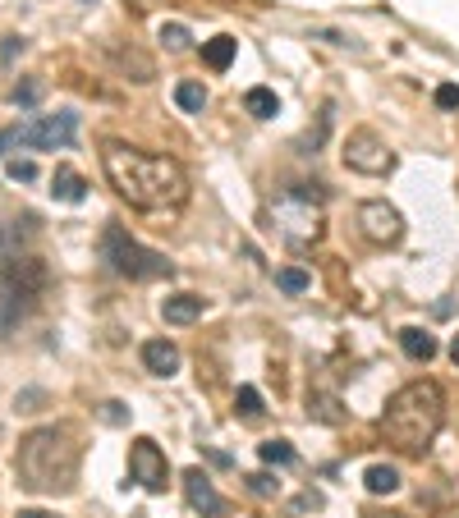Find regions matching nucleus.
<instances>
[{"label":"nucleus","mask_w":459,"mask_h":518,"mask_svg":"<svg viewBox=\"0 0 459 518\" xmlns=\"http://www.w3.org/2000/svg\"><path fill=\"white\" fill-rule=\"evenodd\" d=\"M101 170H106L110 188L138 212H179L188 203V175L175 156L143 151L129 142H106Z\"/></svg>","instance_id":"obj_1"},{"label":"nucleus","mask_w":459,"mask_h":518,"mask_svg":"<svg viewBox=\"0 0 459 518\" xmlns=\"http://www.w3.org/2000/svg\"><path fill=\"white\" fill-rule=\"evenodd\" d=\"M79 463H83V445L74 427H37L19 441L14 468H19V487H28L32 496H65L79 482Z\"/></svg>","instance_id":"obj_2"},{"label":"nucleus","mask_w":459,"mask_h":518,"mask_svg":"<svg viewBox=\"0 0 459 518\" xmlns=\"http://www.w3.org/2000/svg\"><path fill=\"white\" fill-rule=\"evenodd\" d=\"M441 422H446V390L437 381H428V376L400 385L386 400V418H381L386 441L395 450H404V454H428Z\"/></svg>","instance_id":"obj_3"},{"label":"nucleus","mask_w":459,"mask_h":518,"mask_svg":"<svg viewBox=\"0 0 459 518\" xmlns=\"http://www.w3.org/2000/svg\"><path fill=\"white\" fill-rule=\"evenodd\" d=\"M51 271L42 257H5V271H0V331H10L19 316L47 294Z\"/></svg>","instance_id":"obj_4"},{"label":"nucleus","mask_w":459,"mask_h":518,"mask_svg":"<svg viewBox=\"0 0 459 518\" xmlns=\"http://www.w3.org/2000/svg\"><path fill=\"white\" fill-rule=\"evenodd\" d=\"M266 212H272V220H276V229H281V238L290 248H308V244L322 238V225H326L322 197H313L308 188H290V193L272 197Z\"/></svg>","instance_id":"obj_5"},{"label":"nucleus","mask_w":459,"mask_h":518,"mask_svg":"<svg viewBox=\"0 0 459 518\" xmlns=\"http://www.w3.org/2000/svg\"><path fill=\"white\" fill-rule=\"evenodd\" d=\"M101 262L115 275H125V281H161V275H175V266L161 253L143 248L138 238H129V229H120V225L101 229Z\"/></svg>","instance_id":"obj_6"},{"label":"nucleus","mask_w":459,"mask_h":518,"mask_svg":"<svg viewBox=\"0 0 459 518\" xmlns=\"http://www.w3.org/2000/svg\"><path fill=\"white\" fill-rule=\"evenodd\" d=\"M79 138V115L74 110H60V115H37L28 125H19V147H32V151H65Z\"/></svg>","instance_id":"obj_7"},{"label":"nucleus","mask_w":459,"mask_h":518,"mask_svg":"<svg viewBox=\"0 0 459 518\" xmlns=\"http://www.w3.org/2000/svg\"><path fill=\"white\" fill-rule=\"evenodd\" d=\"M344 166H350L354 175H391L395 170V151L386 147V138L372 134V129H354L350 138H344Z\"/></svg>","instance_id":"obj_8"},{"label":"nucleus","mask_w":459,"mask_h":518,"mask_svg":"<svg viewBox=\"0 0 459 518\" xmlns=\"http://www.w3.org/2000/svg\"><path fill=\"white\" fill-rule=\"evenodd\" d=\"M129 477L147 496H161L170 487V463H166L161 445L152 441V436H138V441L129 445Z\"/></svg>","instance_id":"obj_9"},{"label":"nucleus","mask_w":459,"mask_h":518,"mask_svg":"<svg viewBox=\"0 0 459 518\" xmlns=\"http://www.w3.org/2000/svg\"><path fill=\"white\" fill-rule=\"evenodd\" d=\"M359 229L372 238V244H400L404 238V216L391 207V203H381V197H372V203L359 207Z\"/></svg>","instance_id":"obj_10"},{"label":"nucleus","mask_w":459,"mask_h":518,"mask_svg":"<svg viewBox=\"0 0 459 518\" xmlns=\"http://www.w3.org/2000/svg\"><path fill=\"white\" fill-rule=\"evenodd\" d=\"M184 496H188V505H194L203 518H221V514H225V500L216 496L212 477H207L203 468H188V472H184Z\"/></svg>","instance_id":"obj_11"},{"label":"nucleus","mask_w":459,"mask_h":518,"mask_svg":"<svg viewBox=\"0 0 459 518\" xmlns=\"http://www.w3.org/2000/svg\"><path fill=\"white\" fill-rule=\"evenodd\" d=\"M143 367L152 376H175L179 372V349L170 340H147L143 344Z\"/></svg>","instance_id":"obj_12"},{"label":"nucleus","mask_w":459,"mask_h":518,"mask_svg":"<svg viewBox=\"0 0 459 518\" xmlns=\"http://www.w3.org/2000/svg\"><path fill=\"white\" fill-rule=\"evenodd\" d=\"M51 193L60 197V203L79 207L83 197H88V184H83V175L74 170V166H56V175H51Z\"/></svg>","instance_id":"obj_13"},{"label":"nucleus","mask_w":459,"mask_h":518,"mask_svg":"<svg viewBox=\"0 0 459 518\" xmlns=\"http://www.w3.org/2000/svg\"><path fill=\"white\" fill-rule=\"evenodd\" d=\"M400 349L413 358V363H432V358H437V335L423 331V326H404L400 331Z\"/></svg>","instance_id":"obj_14"},{"label":"nucleus","mask_w":459,"mask_h":518,"mask_svg":"<svg viewBox=\"0 0 459 518\" xmlns=\"http://www.w3.org/2000/svg\"><path fill=\"white\" fill-rule=\"evenodd\" d=\"M161 316L170 326H188V322H198V316H203V298L198 294H175V298L161 303Z\"/></svg>","instance_id":"obj_15"},{"label":"nucleus","mask_w":459,"mask_h":518,"mask_svg":"<svg viewBox=\"0 0 459 518\" xmlns=\"http://www.w3.org/2000/svg\"><path fill=\"white\" fill-rule=\"evenodd\" d=\"M235 51H239V42H235V37H212V42H203V60L221 73V69H230V65H235Z\"/></svg>","instance_id":"obj_16"},{"label":"nucleus","mask_w":459,"mask_h":518,"mask_svg":"<svg viewBox=\"0 0 459 518\" xmlns=\"http://www.w3.org/2000/svg\"><path fill=\"white\" fill-rule=\"evenodd\" d=\"M363 482H368L372 496H395V491H400V468H391V463H372V468L363 472Z\"/></svg>","instance_id":"obj_17"},{"label":"nucleus","mask_w":459,"mask_h":518,"mask_svg":"<svg viewBox=\"0 0 459 518\" xmlns=\"http://www.w3.org/2000/svg\"><path fill=\"white\" fill-rule=\"evenodd\" d=\"M308 418H317V422H326V427L344 422L340 400H335V394H326V390H313V394H308Z\"/></svg>","instance_id":"obj_18"},{"label":"nucleus","mask_w":459,"mask_h":518,"mask_svg":"<svg viewBox=\"0 0 459 518\" xmlns=\"http://www.w3.org/2000/svg\"><path fill=\"white\" fill-rule=\"evenodd\" d=\"M175 106L188 110V115H203V106H207V88L194 83V78H184V83H175Z\"/></svg>","instance_id":"obj_19"},{"label":"nucleus","mask_w":459,"mask_h":518,"mask_svg":"<svg viewBox=\"0 0 459 518\" xmlns=\"http://www.w3.org/2000/svg\"><path fill=\"white\" fill-rule=\"evenodd\" d=\"M244 106H248V115H253V119H272V115L281 110V101H276V92H272V88H248Z\"/></svg>","instance_id":"obj_20"},{"label":"nucleus","mask_w":459,"mask_h":518,"mask_svg":"<svg viewBox=\"0 0 459 518\" xmlns=\"http://www.w3.org/2000/svg\"><path fill=\"white\" fill-rule=\"evenodd\" d=\"M235 413L244 418V422H257L266 409H262V394H257V385H239V394H235Z\"/></svg>","instance_id":"obj_21"},{"label":"nucleus","mask_w":459,"mask_h":518,"mask_svg":"<svg viewBox=\"0 0 459 518\" xmlns=\"http://www.w3.org/2000/svg\"><path fill=\"white\" fill-rule=\"evenodd\" d=\"M32 238V229H19L14 220L10 225H0V257H19V248Z\"/></svg>","instance_id":"obj_22"},{"label":"nucleus","mask_w":459,"mask_h":518,"mask_svg":"<svg viewBox=\"0 0 459 518\" xmlns=\"http://www.w3.org/2000/svg\"><path fill=\"white\" fill-rule=\"evenodd\" d=\"M257 454H262V463H276V468L294 463V445H290V441H262Z\"/></svg>","instance_id":"obj_23"},{"label":"nucleus","mask_w":459,"mask_h":518,"mask_svg":"<svg viewBox=\"0 0 459 518\" xmlns=\"http://www.w3.org/2000/svg\"><path fill=\"white\" fill-rule=\"evenodd\" d=\"M161 42H166V51H188V42H194V37H188L184 23H161Z\"/></svg>","instance_id":"obj_24"},{"label":"nucleus","mask_w":459,"mask_h":518,"mask_svg":"<svg viewBox=\"0 0 459 518\" xmlns=\"http://www.w3.org/2000/svg\"><path fill=\"white\" fill-rule=\"evenodd\" d=\"M276 285L285 294H303V289H308V275H303L299 266H285V271H276Z\"/></svg>","instance_id":"obj_25"},{"label":"nucleus","mask_w":459,"mask_h":518,"mask_svg":"<svg viewBox=\"0 0 459 518\" xmlns=\"http://www.w3.org/2000/svg\"><path fill=\"white\" fill-rule=\"evenodd\" d=\"M42 92H47L42 78H28V83H19L10 97H14V106H37V101H42Z\"/></svg>","instance_id":"obj_26"},{"label":"nucleus","mask_w":459,"mask_h":518,"mask_svg":"<svg viewBox=\"0 0 459 518\" xmlns=\"http://www.w3.org/2000/svg\"><path fill=\"white\" fill-rule=\"evenodd\" d=\"M244 482H248V491H253V496H276V491H281V482H276L272 472H248Z\"/></svg>","instance_id":"obj_27"},{"label":"nucleus","mask_w":459,"mask_h":518,"mask_svg":"<svg viewBox=\"0 0 459 518\" xmlns=\"http://www.w3.org/2000/svg\"><path fill=\"white\" fill-rule=\"evenodd\" d=\"M101 422H110V427H125V422H129V409H125L120 400H106V404H101Z\"/></svg>","instance_id":"obj_28"},{"label":"nucleus","mask_w":459,"mask_h":518,"mask_svg":"<svg viewBox=\"0 0 459 518\" xmlns=\"http://www.w3.org/2000/svg\"><path fill=\"white\" fill-rule=\"evenodd\" d=\"M5 175H10L14 184H32V179H37V166H32V161H10Z\"/></svg>","instance_id":"obj_29"},{"label":"nucleus","mask_w":459,"mask_h":518,"mask_svg":"<svg viewBox=\"0 0 459 518\" xmlns=\"http://www.w3.org/2000/svg\"><path fill=\"white\" fill-rule=\"evenodd\" d=\"M322 505H326V500H322V491H313V487H308V491H303V496H299V500H294V509H299V514H308V509H313V514H317V509H322Z\"/></svg>","instance_id":"obj_30"},{"label":"nucleus","mask_w":459,"mask_h":518,"mask_svg":"<svg viewBox=\"0 0 459 518\" xmlns=\"http://www.w3.org/2000/svg\"><path fill=\"white\" fill-rule=\"evenodd\" d=\"M437 106H441V110H459V88H455V83H441V88H437Z\"/></svg>","instance_id":"obj_31"},{"label":"nucleus","mask_w":459,"mask_h":518,"mask_svg":"<svg viewBox=\"0 0 459 518\" xmlns=\"http://www.w3.org/2000/svg\"><path fill=\"white\" fill-rule=\"evenodd\" d=\"M5 147H19V125L14 129H0V156H5Z\"/></svg>","instance_id":"obj_32"},{"label":"nucleus","mask_w":459,"mask_h":518,"mask_svg":"<svg viewBox=\"0 0 459 518\" xmlns=\"http://www.w3.org/2000/svg\"><path fill=\"white\" fill-rule=\"evenodd\" d=\"M0 51H5V60H14L23 51V37H5V47H0Z\"/></svg>","instance_id":"obj_33"},{"label":"nucleus","mask_w":459,"mask_h":518,"mask_svg":"<svg viewBox=\"0 0 459 518\" xmlns=\"http://www.w3.org/2000/svg\"><path fill=\"white\" fill-rule=\"evenodd\" d=\"M14 518H60V514H51V509H19Z\"/></svg>","instance_id":"obj_34"},{"label":"nucleus","mask_w":459,"mask_h":518,"mask_svg":"<svg viewBox=\"0 0 459 518\" xmlns=\"http://www.w3.org/2000/svg\"><path fill=\"white\" fill-rule=\"evenodd\" d=\"M207 459H212L216 468H230V454H221V450H207Z\"/></svg>","instance_id":"obj_35"},{"label":"nucleus","mask_w":459,"mask_h":518,"mask_svg":"<svg viewBox=\"0 0 459 518\" xmlns=\"http://www.w3.org/2000/svg\"><path fill=\"white\" fill-rule=\"evenodd\" d=\"M450 358H455V367H459V335L450 340Z\"/></svg>","instance_id":"obj_36"},{"label":"nucleus","mask_w":459,"mask_h":518,"mask_svg":"<svg viewBox=\"0 0 459 518\" xmlns=\"http://www.w3.org/2000/svg\"><path fill=\"white\" fill-rule=\"evenodd\" d=\"M83 5H97V0H83Z\"/></svg>","instance_id":"obj_37"}]
</instances>
